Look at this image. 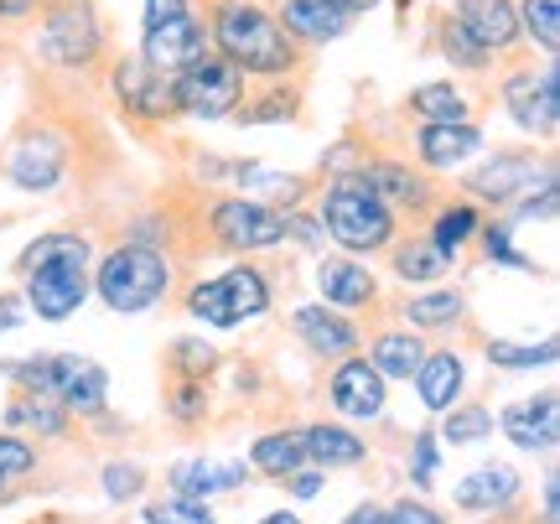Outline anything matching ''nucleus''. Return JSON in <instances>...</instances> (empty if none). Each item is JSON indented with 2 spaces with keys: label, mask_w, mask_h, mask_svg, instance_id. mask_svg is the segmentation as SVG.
Returning a JSON list of instances; mask_svg holds the SVG:
<instances>
[{
  "label": "nucleus",
  "mask_w": 560,
  "mask_h": 524,
  "mask_svg": "<svg viewBox=\"0 0 560 524\" xmlns=\"http://www.w3.org/2000/svg\"><path fill=\"white\" fill-rule=\"evenodd\" d=\"M478 223H482V213L472 208V202H446V208L436 213V223H431V234H425V240L436 244V249H446V255L457 260V249L472 240V234H478Z\"/></svg>",
  "instance_id": "473e14b6"
},
{
  "label": "nucleus",
  "mask_w": 560,
  "mask_h": 524,
  "mask_svg": "<svg viewBox=\"0 0 560 524\" xmlns=\"http://www.w3.org/2000/svg\"><path fill=\"white\" fill-rule=\"evenodd\" d=\"M0 172L16 182L21 193H52L68 172V136L52 130V125H37V130H16L5 156H0Z\"/></svg>",
  "instance_id": "6e6552de"
},
{
  "label": "nucleus",
  "mask_w": 560,
  "mask_h": 524,
  "mask_svg": "<svg viewBox=\"0 0 560 524\" xmlns=\"http://www.w3.org/2000/svg\"><path fill=\"white\" fill-rule=\"evenodd\" d=\"M94 291L109 312H145L172 291V260L151 244H120L100 260Z\"/></svg>",
  "instance_id": "20e7f679"
},
{
  "label": "nucleus",
  "mask_w": 560,
  "mask_h": 524,
  "mask_svg": "<svg viewBox=\"0 0 560 524\" xmlns=\"http://www.w3.org/2000/svg\"><path fill=\"white\" fill-rule=\"evenodd\" d=\"M182 11H192V0H145V26H156V21H172Z\"/></svg>",
  "instance_id": "de8ad7c7"
},
{
  "label": "nucleus",
  "mask_w": 560,
  "mask_h": 524,
  "mask_svg": "<svg viewBox=\"0 0 560 524\" xmlns=\"http://www.w3.org/2000/svg\"><path fill=\"white\" fill-rule=\"evenodd\" d=\"M166 363H172V374H177V380H202L208 369H219V353L202 343V338H177Z\"/></svg>",
  "instance_id": "58836bf2"
},
{
  "label": "nucleus",
  "mask_w": 560,
  "mask_h": 524,
  "mask_svg": "<svg viewBox=\"0 0 560 524\" xmlns=\"http://www.w3.org/2000/svg\"><path fill=\"white\" fill-rule=\"evenodd\" d=\"M47 260H89V240L73 234V229H52V234H42V240H32L16 255V276H32V270L47 265Z\"/></svg>",
  "instance_id": "2f4dec72"
},
{
  "label": "nucleus",
  "mask_w": 560,
  "mask_h": 524,
  "mask_svg": "<svg viewBox=\"0 0 560 524\" xmlns=\"http://www.w3.org/2000/svg\"><path fill=\"white\" fill-rule=\"evenodd\" d=\"M32 5H42V0H32Z\"/></svg>",
  "instance_id": "bf43d9fd"
},
{
  "label": "nucleus",
  "mask_w": 560,
  "mask_h": 524,
  "mask_svg": "<svg viewBox=\"0 0 560 524\" xmlns=\"http://www.w3.org/2000/svg\"><path fill=\"white\" fill-rule=\"evenodd\" d=\"M265 306H270V281L255 265H234L219 281H202L187 291V312L213 327H240L244 317H260Z\"/></svg>",
  "instance_id": "0eeeda50"
},
{
  "label": "nucleus",
  "mask_w": 560,
  "mask_h": 524,
  "mask_svg": "<svg viewBox=\"0 0 560 524\" xmlns=\"http://www.w3.org/2000/svg\"><path fill=\"white\" fill-rule=\"evenodd\" d=\"M145 524H219L213 520V509L198 504V499H161V504L145 509Z\"/></svg>",
  "instance_id": "ea45409f"
},
{
  "label": "nucleus",
  "mask_w": 560,
  "mask_h": 524,
  "mask_svg": "<svg viewBox=\"0 0 560 524\" xmlns=\"http://www.w3.org/2000/svg\"><path fill=\"white\" fill-rule=\"evenodd\" d=\"M499 100L509 109V120L529 130V136H556L560 125V79H556V62H545L540 79H535V68H514L509 79L499 83Z\"/></svg>",
  "instance_id": "9d476101"
},
{
  "label": "nucleus",
  "mask_w": 560,
  "mask_h": 524,
  "mask_svg": "<svg viewBox=\"0 0 560 524\" xmlns=\"http://www.w3.org/2000/svg\"><path fill=\"white\" fill-rule=\"evenodd\" d=\"M452 21L478 42L488 58L493 53H514V42H520V11H514V0H452Z\"/></svg>",
  "instance_id": "2eb2a0df"
},
{
  "label": "nucleus",
  "mask_w": 560,
  "mask_h": 524,
  "mask_svg": "<svg viewBox=\"0 0 560 524\" xmlns=\"http://www.w3.org/2000/svg\"><path fill=\"white\" fill-rule=\"evenodd\" d=\"M249 463L270 473V478H296L301 467H306V452H301V436L296 431H270L260 442L249 446Z\"/></svg>",
  "instance_id": "7c9ffc66"
},
{
  "label": "nucleus",
  "mask_w": 560,
  "mask_h": 524,
  "mask_svg": "<svg viewBox=\"0 0 560 524\" xmlns=\"http://www.w3.org/2000/svg\"><path fill=\"white\" fill-rule=\"evenodd\" d=\"M359 177L380 193L389 213H420V208H431V182L420 177V172H410L405 162H363Z\"/></svg>",
  "instance_id": "f3484780"
},
{
  "label": "nucleus",
  "mask_w": 560,
  "mask_h": 524,
  "mask_svg": "<svg viewBox=\"0 0 560 524\" xmlns=\"http://www.w3.org/2000/svg\"><path fill=\"white\" fill-rule=\"evenodd\" d=\"M410 478H416L420 488L436 484V436H431V431H420L416 446H410Z\"/></svg>",
  "instance_id": "a18cd8bd"
},
{
  "label": "nucleus",
  "mask_w": 560,
  "mask_h": 524,
  "mask_svg": "<svg viewBox=\"0 0 560 524\" xmlns=\"http://www.w3.org/2000/svg\"><path fill=\"white\" fill-rule=\"evenodd\" d=\"M208 229H213L219 249L249 255V249H270L285 240V213L260 198H219L208 213Z\"/></svg>",
  "instance_id": "1a4fd4ad"
},
{
  "label": "nucleus",
  "mask_w": 560,
  "mask_h": 524,
  "mask_svg": "<svg viewBox=\"0 0 560 524\" xmlns=\"http://www.w3.org/2000/svg\"><path fill=\"white\" fill-rule=\"evenodd\" d=\"M21 281H26V302H32L42 323H62L89 296V260H47Z\"/></svg>",
  "instance_id": "9b49d317"
},
{
  "label": "nucleus",
  "mask_w": 560,
  "mask_h": 524,
  "mask_svg": "<svg viewBox=\"0 0 560 524\" xmlns=\"http://www.w3.org/2000/svg\"><path fill=\"white\" fill-rule=\"evenodd\" d=\"M37 62L47 73H62V79H89L100 73L104 53V21L94 0H42L37 5Z\"/></svg>",
  "instance_id": "f03ea898"
},
{
  "label": "nucleus",
  "mask_w": 560,
  "mask_h": 524,
  "mask_svg": "<svg viewBox=\"0 0 560 524\" xmlns=\"http://www.w3.org/2000/svg\"><path fill=\"white\" fill-rule=\"evenodd\" d=\"M301 436V452L312 457L317 467H353L369 457V446H363V436H353V431H342V426H306V431H296Z\"/></svg>",
  "instance_id": "393cba45"
},
{
  "label": "nucleus",
  "mask_w": 560,
  "mask_h": 524,
  "mask_svg": "<svg viewBox=\"0 0 560 524\" xmlns=\"http://www.w3.org/2000/svg\"><path fill=\"white\" fill-rule=\"evenodd\" d=\"M482 151V130L478 125H420L416 130V156L431 172H452L462 166L467 156Z\"/></svg>",
  "instance_id": "aec40b11"
},
{
  "label": "nucleus",
  "mask_w": 560,
  "mask_h": 524,
  "mask_svg": "<svg viewBox=\"0 0 560 524\" xmlns=\"http://www.w3.org/2000/svg\"><path fill=\"white\" fill-rule=\"evenodd\" d=\"M327 395H332V410L348 416V421H374V416H384V400H389L384 374L369 359H342Z\"/></svg>",
  "instance_id": "ddd939ff"
},
{
  "label": "nucleus",
  "mask_w": 560,
  "mask_h": 524,
  "mask_svg": "<svg viewBox=\"0 0 560 524\" xmlns=\"http://www.w3.org/2000/svg\"><path fill=\"white\" fill-rule=\"evenodd\" d=\"M317 286H322V296H327V306H338V312H363V306L380 296V281L369 276V265L342 260V255L317 265Z\"/></svg>",
  "instance_id": "412c9836"
},
{
  "label": "nucleus",
  "mask_w": 560,
  "mask_h": 524,
  "mask_svg": "<svg viewBox=\"0 0 560 524\" xmlns=\"http://www.w3.org/2000/svg\"><path fill=\"white\" fill-rule=\"evenodd\" d=\"M291 327H296L301 343L312 348V353H322V359H353V348H359L353 323H348V317H338L332 306H296Z\"/></svg>",
  "instance_id": "a211bd4d"
},
{
  "label": "nucleus",
  "mask_w": 560,
  "mask_h": 524,
  "mask_svg": "<svg viewBox=\"0 0 560 524\" xmlns=\"http://www.w3.org/2000/svg\"><path fill=\"white\" fill-rule=\"evenodd\" d=\"M322 229L353 249V255H374V249H389L395 244V213L384 208V198L359 177V172H342L327 193H322Z\"/></svg>",
  "instance_id": "7ed1b4c3"
},
{
  "label": "nucleus",
  "mask_w": 560,
  "mask_h": 524,
  "mask_svg": "<svg viewBox=\"0 0 560 524\" xmlns=\"http://www.w3.org/2000/svg\"><path fill=\"white\" fill-rule=\"evenodd\" d=\"M488 363L493 369H550L556 343H488Z\"/></svg>",
  "instance_id": "4c0bfd02"
},
{
  "label": "nucleus",
  "mask_w": 560,
  "mask_h": 524,
  "mask_svg": "<svg viewBox=\"0 0 560 524\" xmlns=\"http://www.w3.org/2000/svg\"><path fill=\"white\" fill-rule=\"evenodd\" d=\"M166 405H172V416H177L182 426H192V421H202V410H208V389H202V380H177L172 395H166Z\"/></svg>",
  "instance_id": "a19ab883"
},
{
  "label": "nucleus",
  "mask_w": 560,
  "mask_h": 524,
  "mask_svg": "<svg viewBox=\"0 0 560 524\" xmlns=\"http://www.w3.org/2000/svg\"><path fill=\"white\" fill-rule=\"evenodd\" d=\"M11 306H16V296H0V333L21 323V312H11Z\"/></svg>",
  "instance_id": "6e6d98bb"
},
{
  "label": "nucleus",
  "mask_w": 560,
  "mask_h": 524,
  "mask_svg": "<svg viewBox=\"0 0 560 524\" xmlns=\"http://www.w3.org/2000/svg\"><path fill=\"white\" fill-rule=\"evenodd\" d=\"M400 317L410 327H446L462 317V291H425L400 306Z\"/></svg>",
  "instance_id": "c9c22d12"
},
{
  "label": "nucleus",
  "mask_w": 560,
  "mask_h": 524,
  "mask_svg": "<svg viewBox=\"0 0 560 524\" xmlns=\"http://www.w3.org/2000/svg\"><path fill=\"white\" fill-rule=\"evenodd\" d=\"M389 514V524H446V514H436L431 504H410V499H400L395 509H384Z\"/></svg>",
  "instance_id": "49530a36"
},
{
  "label": "nucleus",
  "mask_w": 560,
  "mask_h": 524,
  "mask_svg": "<svg viewBox=\"0 0 560 524\" xmlns=\"http://www.w3.org/2000/svg\"><path fill=\"white\" fill-rule=\"evenodd\" d=\"M32 467H37V446L21 436H0V484H16Z\"/></svg>",
  "instance_id": "79ce46f5"
},
{
  "label": "nucleus",
  "mask_w": 560,
  "mask_h": 524,
  "mask_svg": "<svg viewBox=\"0 0 560 524\" xmlns=\"http://www.w3.org/2000/svg\"><path fill=\"white\" fill-rule=\"evenodd\" d=\"M32 21V0H0V26H26Z\"/></svg>",
  "instance_id": "8fccbe9b"
},
{
  "label": "nucleus",
  "mask_w": 560,
  "mask_h": 524,
  "mask_svg": "<svg viewBox=\"0 0 560 524\" xmlns=\"http://www.w3.org/2000/svg\"><path fill=\"white\" fill-rule=\"evenodd\" d=\"M514 499H520V473L509 463H482L452 488V504L472 509V514L478 509H503V504H514Z\"/></svg>",
  "instance_id": "5701e85b"
},
{
  "label": "nucleus",
  "mask_w": 560,
  "mask_h": 524,
  "mask_svg": "<svg viewBox=\"0 0 560 524\" xmlns=\"http://www.w3.org/2000/svg\"><path fill=\"white\" fill-rule=\"evenodd\" d=\"M68 405L58 400V395H37V389H21L16 400H11V410H5V426L11 431H42V436H62L68 431Z\"/></svg>",
  "instance_id": "bb28decb"
},
{
  "label": "nucleus",
  "mask_w": 560,
  "mask_h": 524,
  "mask_svg": "<svg viewBox=\"0 0 560 524\" xmlns=\"http://www.w3.org/2000/svg\"><path fill=\"white\" fill-rule=\"evenodd\" d=\"M499 426L509 431V442L524 446V452H550L560 436V421H556V389H545L540 400H524V405H509L499 416Z\"/></svg>",
  "instance_id": "6ab92c4d"
},
{
  "label": "nucleus",
  "mask_w": 560,
  "mask_h": 524,
  "mask_svg": "<svg viewBox=\"0 0 560 524\" xmlns=\"http://www.w3.org/2000/svg\"><path fill=\"white\" fill-rule=\"evenodd\" d=\"M276 21L301 42V47H322V42H338L353 21L332 11L327 0H280L276 5Z\"/></svg>",
  "instance_id": "4be33fe9"
},
{
  "label": "nucleus",
  "mask_w": 560,
  "mask_h": 524,
  "mask_svg": "<svg viewBox=\"0 0 560 524\" xmlns=\"http://www.w3.org/2000/svg\"><path fill=\"white\" fill-rule=\"evenodd\" d=\"M208 47L255 83L306 79V68H312L306 47L280 26L265 0H213V11H208Z\"/></svg>",
  "instance_id": "f257e3e1"
},
{
  "label": "nucleus",
  "mask_w": 560,
  "mask_h": 524,
  "mask_svg": "<svg viewBox=\"0 0 560 524\" xmlns=\"http://www.w3.org/2000/svg\"><path fill=\"white\" fill-rule=\"evenodd\" d=\"M285 234H296L301 244H317V219H306V213H285Z\"/></svg>",
  "instance_id": "09e8293b"
},
{
  "label": "nucleus",
  "mask_w": 560,
  "mask_h": 524,
  "mask_svg": "<svg viewBox=\"0 0 560 524\" xmlns=\"http://www.w3.org/2000/svg\"><path fill=\"white\" fill-rule=\"evenodd\" d=\"M244 484V467L229 463V467H213V463H177L172 467V493L177 499H198L208 504L213 493H229V488Z\"/></svg>",
  "instance_id": "cd10ccee"
},
{
  "label": "nucleus",
  "mask_w": 560,
  "mask_h": 524,
  "mask_svg": "<svg viewBox=\"0 0 560 524\" xmlns=\"http://www.w3.org/2000/svg\"><path fill=\"white\" fill-rule=\"evenodd\" d=\"M493 431V416L482 410V405H452L446 410V421H441V436L452 446H467V442H482Z\"/></svg>",
  "instance_id": "e433bc0d"
},
{
  "label": "nucleus",
  "mask_w": 560,
  "mask_h": 524,
  "mask_svg": "<svg viewBox=\"0 0 560 524\" xmlns=\"http://www.w3.org/2000/svg\"><path fill=\"white\" fill-rule=\"evenodd\" d=\"M436 47H441V58L452 62L457 73H482V68H488V53H482L478 42H472L457 21H452V11L436 21Z\"/></svg>",
  "instance_id": "f704fd0d"
},
{
  "label": "nucleus",
  "mask_w": 560,
  "mask_h": 524,
  "mask_svg": "<svg viewBox=\"0 0 560 524\" xmlns=\"http://www.w3.org/2000/svg\"><path fill=\"white\" fill-rule=\"evenodd\" d=\"M556 520H560V478L550 473L545 478V524H556Z\"/></svg>",
  "instance_id": "603ef678"
},
{
  "label": "nucleus",
  "mask_w": 560,
  "mask_h": 524,
  "mask_svg": "<svg viewBox=\"0 0 560 524\" xmlns=\"http://www.w3.org/2000/svg\"><path fill=\"white\" fill-rule=\"evenodd\" d=\"M140 488H145V473H140L136 463H109L104 467V493H109V499H136Z\"/></svg>",
  "instance_id": "c03bdc74"
},
{
  "label": "nucleus",
  "mask_w": 560,
  "mask_h": 524,
  "mask_svg": "<svg viewBox=\"0 0 560 524\" xmlns=\"http://www.w3.org/2000/svg\"><path fill=\"white\" fill-rule=\"evenodd\" d=\"M322 484H327V473H301V478H291V493L296 499H317Z\"/></svg>",
  "instance_id": "3c124183"
},
{
  "label": "nucleus",
  "mask_w": 560,
  "mask_h": 524,
  "mask_svg": "<svg viewBox=\"0 0 560 524\" xmlns=\"http://www.w3.org/2000/svg\"><path fill=\"white\" fill-rule=\"evenodd\" d=\"M478 234H482V249H488V260L514 265V270H535V265H529L520 249L509 244V223H478Z\"/></svg>",
  "instance_id": "37998d69"
},
{
  "label": "nucleus",
  "mask_w": 560,
  "mask_h": 524,
  "mask_svg": "<svg viewBox=\"0 0 560 524\" xmlns=\"http://www.w3.org/2000/svg\"><path fill=\"white\" fill-rule=\"evenodd\" d=\"M342 524H389V514H384V509H374V504H363V509H353Z\"/></svg>",
  "instance_id": "5fc2aeb1"
},
{
  "label": "nucleus",
  "mask_w": 560,
  "mask_h": 524,
  "mask_svg": "<svg viewBox=\"0 0 560 524\" xmlns=\"http://www.w3.org/2000/svg\"><path fill=\"white\" fill-rule=\"evenodd\" d=\"M260 524H301V520H296V514H285V509H280V514H265Z\"/></svg>",
  "instance_id": "4d7b16f0"
},
{
  "label": "nucleus",
  "mask_w": 560,
  "mask_h": 524,
  "mask_svg": "<svg viewBox=\"0 0 560 524\" xmlns=\"http://www.w3.org/2000/svg\"><path fill=\"white\" fill-rule=\"evenodd\" d=\"M306 89L301 79H265L255 89H244L240 109H234V120L240 125H285V120H301V109H306Z\"/></svg>",
  "instance_id": "dca6fc26"
},
{
  "label": "nucleus",
  "mask_w": 560,
  "mask_h": 524,
  "mask_svg": "<svg viewBox=\"0 0 560 524\" xmlns=\"http://www.w3.org/2000/svg\"><path fill=\"white\" fill-rule=\"evenodd\" d=\"M109 89H115V104L120 115L140 130H156V125L177 120V94H172V73H156L151 62L130 53V58H115L109 68Z\"/></svg>",
  "instance_id": "423d86ee"
},
{
  "label": "nucleus",
  "mask_w": 560,
  "mask_h": 524,
  "mask_svg": "<svg viewBox=\"0 0 560 524\" xmlns=\"http://www.w3.org/2000/svg\"><path fill=\"white\" fill-rule=\"evenodd\" d=\"M410 380H416V395L425 410H452L462 395V359L452 348H436V353L420 359V369Z\"/></svg>",
  "instance_id": "b1692460"
},
{
  "label": "nucleus",
  "mask_w": 560,
  "mask_h": 524,
  "mask_svg": "<svg viewBox=\"0 0 560 524\" xmlns=\"http://www.w3.org/2000/svg\"><path fill=\"white\" fill-rule=\"evenodd\" d=\"M405 109L420 125H472V100L462 94L457 83H420L416 94L405 100Z\"/></svg>",
  "instance_id": "a878e982"
},
{
  "label": "nucleus",
  "mask_w": 560,
  "mask_h": 524,
  "mask_svg": "<svg viewBox=\"0 0 560 524\" xmlns=\"http://www.w3.org/2000/svg\"><path fill=\"white\" fill-rule=\"evenodd\" d=\"M395 5H400V11H410V0H395Z\"/></svg>",
  "instance_id": "13d9d810"
},
{
  "label": "nucleus",
  "mask_w": 560,
  "mask_h": 524,
  "mask_svg": "<svg viewBox=\"0 0 560 524\" xmlns=\"http://www.w3.org/2000/svg\"><path fill=\"white\" fill-rule=\"evenodd\" d=\"M198 53H208V16H192V11H182L172 21H156L140 37V58L151 62L156 73H177Z\"/></svg>",
  "instance_id": "f8f14e48"
},
{
  "label": "nucleus",
  "mask_w": 560,
  "mask_h": 524,
  "mask_svg": "<svg viewBox=\"0 0 560 524\" xmlns=\"http://www.w3.org/2000/svg\"><path fill=\"white\" fill-rule=\"evenodd\" d=\"M535 177H540V162H535V151H499L488 166H478V172H467V193L482 202H493V208H503V202L524 198L529 187H535Z\"/></svg>",
  "instance_id": "4468645a"
},
{
  "label": "nucleus",
  "mask_w": 560,
  "mask_h": 524,
  "mask_svg": "<svg viewBox=\"0 0 560 524\" xmlns=\"http://www.w3.org/2000/svg\"><path fill=\"white\" fill-rule=\"evenodd\" d=\"M389 270L400 276V281H436L452 270V255L436 249L431 240H400L389 249Z\"/></svg>",
  "instance_id": "c756f323"
},
{
  "label": "nucleus",
  "mask_w": 560,
  "mask_h": 524,
  "mask_svg": "<svg viewBox=\"0 0 560 524\" xmlns=\"http://www.w3.org/2000/svg\"><path fill=\"white\" fill-rule=\"evenodd\" d=\"M425 359V343H420L416 333H380L374 348H369V363L380 369L384 380H410Z\"/></svg>",
  "instance_id": "c85d7f7f"
},
{
  "label": "nucleus",
  "mask_w": 560,
  "mask_h": 524,
  "mask_svg": "<svg viewBox=\"0 0 560 524\" xmlns=\"http://www.w3.org/2000/svg\"><path fill=\"white\" fill-rule=\"evenodd\" d=\"M327 5H332V11H342V16L353 21V16H369V11H374L380 0H327Z\"/></svg>",
  "instance_id": "864d4df0"
},
{
  "label": "nucleus",
  "mask_w": 560,
  "mask_h": 524,
  "mask_svg": "<svg viewBox=\"0 0 560 524\" xmlns=\"http://www.w3.org/2000/svg\"><path fill=\"white\" fill-rule=\"evenodd\" d=\"M244 89H249V79H244L229 58H219L213 47H208V53H198L187 68H177V73H172L177 109H182V115H192V120H234Z\"/></svg>",
  "instance_id": "39448f33"
},
{
  "label": "nucleus",
  "mask_w": 560,
  "mask_h": 524,
  "mask_svg": "<svg viewBox=\"0 0 560 524\" xmlns=\"http://www.w3.org/2000/svg\"><path fill=\"white\" fill-rule=\"evenodd\" d=\"M520 37H529L545 58H556L560 47V0H520Z\"/></svg>",
  "instance_id": "72a5a7b5"
}]
</instances>
